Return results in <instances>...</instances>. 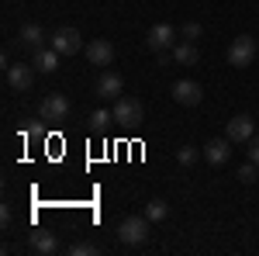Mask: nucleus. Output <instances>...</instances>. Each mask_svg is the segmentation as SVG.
Masks as SVG:
<instances>
[{
    "label": "nucleus",
    "mask_w": 259,
    "mask_h": 256,
    "mask_svg": "<svg viewBox=\"0 0 259 256\" xmlns=\"http://www.w3.org/2000/svg\"><path fill=\"white\" fill-rule=\"evenodd\" d=\"M200 153H204V159H207L211 166H221V163H228V156H232V138L228 135L225 138H211Z\"/></svg>",
    "instance_id": "1a4fd4ad"
},
{
    "label": "nucleus",
    "mask_w": 259,
    "mask_h": 256,
    "mask_svg": "<svg viewBox=\"0 0 259 256\" xmlns=\"http://www.w3.org/2000/svg\"><path fill=\"white\" fill-rule=\"evenodd\" d=\"M200 156H204V153H200V149H194V145H183V149H177V163H180V166H194Z\"/></svg>",
    "instance_id": "6ab92c4d"
},
{
    "label": "nucleus",
    "mask_w": 259,
    "mask_h": 256,
    "mask_svg": "<svg viewBox=\"0 0 259 256\" xmlns=\"http://www.w3.org/2000/svg\"><path fill=\"white\" fill-rule=\"evenodd\" d=\"M166 215H169V204H166V201H149V204H145V218H149V222H162Z\"/></svg>",
    "instance_id": "f3484780"
},
{
    "label": "nucleus",
    "mask_w": 259,
    "mask_h": 256,
    "mask_svg": "<svg viewBox=\"0 0 259 256\" xmlns=\"http://www.w3.org/2000/svg\"><path fill=\"white\" fill-rule=\"evenodd\" d=\"M83 52H87V59L94 62V66H111V59H114V45L107 39H94Z\"/></svg>",
    "instance_id": "f8f14e48"
},
{
    "label": "nucleus",
    "mask_w": 259,
    "mask_h": 256,
    "mask_svg": "<svg viewBox=\"0 0 259 256\" xmlns=\"http://www.w3.org/2000/svg\"><path fill=\"white\" fill-rule=\"evenodd\" d=\"M31 83H35V66H28V62L7 66V87L11 90H28Z\"/></svg>",
    "instance_id": "0eeeda50"
},
{
    "label": "nucleus",
    "mask_w": 259,
    "mask_h": 256,
    "mask_svg": "<svg viewBox=\"0 0 259 256\" xmlns=\"http://www.w3.org/2000/svg\"><path fill=\"white\" fill-rule=\"evenodd\" d=\"M245 153H249V159L259 166V135H252L249 142H245Z\"/></svg>",
    "instance_id": "5701e85b"
},
{
    "label": "nucleus",
    "mask_w": 259,
    "mask_h": 256,
    "mask_svg": "<svg viewBox=\"0 0 259 256\" xmlns=\"http://www.w3.org/2000/svg\"><path fill=\"white\" fill-rule=\"evenodd\" d=\"M173 100L183 104V107H197L200 100H204V90H200V83H194V80H177L173 83Z\"/></svg>",
    "instance_id": "423d86ee"
},
{
    "label": "nucleus",
    "mask_w": 259,
    "mask_h": 256,
    "mask_svg": "<svg viewBox=\"0 0 259 256\" xmlns=\"http://www.w3.org/2000/svg\"><path fill=\"white\" fill-rule=\"evenodd\" d=\"M31 66H35L38 73H56V69H59V52H56L52 45H49V49L41 45L38 52H35V59H31Z\"/></svg>",
    "instance_id": "4468645a"
},
{
    "label": "nucleus",
    "mask_w": 259,
    "mask_h": 256,
    "mask_svg": "<svg viewBox=\"0 0 259 256\" xmlns=\"http://www.w3.org/2000/svg\"><path fill=\"white\" fill-rule=\"evenodd\" d=\"M69 253H73V256H94V253H97V246H94V242H73Z\"/></svg>",
    "instance_id": "412c9836"
},
{
    "label": "nucleus",
    "mask_w": 259,
    "mask_h": 256,
    "mask_svg": "<svg viewBox=\"0 0 259 256\" xmlns=\"http://www.w3.org/2000/svg\"><path fill=\"white\" fill-rule=\"evenodd\" d=\"M197 59H200V52L194 42H180L177 49H173V62H180V66H194Z\"/></svg>",
    "instance_id": "dca6fc26"
},
{
    "label": "nucleus",
    "mask_w": 259,
    "mask_h": 256,
    "mask_svg": "<svg viewBox=\"0 0 259 256\" xmlns=\"http://www.w3.org/2000/svg\"><path fill=\"white\" fill-rule=\"evenodd\" d=\"M18 42L24 45V49H31V52H38L41 45H45V31H41V24H35V21H28V24H21V31H18Z\"/></svg>",
    "instance_id": "ddd939ff"
},
{
    "label": "nucleus",
    "mask_w": 259,
    "mask_h": 256,
    "mask_svg": "<svg viewBox=\"0 0 259 256\" xmlns=\"http://www.w3.org/2000/svg\"><path fill=\"white\" fill-rule=\"evenodd\" d=\"M118 239L124 242V246H142V242L149 239V218L145 215L124 218V222L118 225Z\"/></svg>",
    "instance_id": "f03ea898"
},
{
    "label": "nucleus",
    "mask_w": 259,
    "mask_h": 256,
    "mask_svg": "<svg viewBox=\"0 0 259 256\" xmlns=\"http://www.w3.org/2000/svg\"><path fill=\"white\" fill-rule=\"evenodd\" d=\"M235 177H239L242 184H252V180H259V170H256V163H252V159H249V163H242V166H239V173H235Z\"/></svg>",
    "instance_id": "aec40b11"
},
{
    "label": "nucleus",
    "mask_w": 259,
    "mask_h": 256,
    "mask_svg": "<svg viewBox=\"0 0 259 256\" xmlns=\"http://www.w3.org/2000/svg\"><path fill=\"white\" fill-rule=\"evenodd\" d=\"M180 35H183V39H187V42L200 39V24H197V21H187V24L180 28Z\"/></svg>",
    "instance_id": "4be33fe9"
},
{
    "label": "nucleus",
    "mask_w": 259,
    "mask_h": 256,
    "mask_svg": "<svg viewBox=\"0 0 259 256\" xmlns=\"http://www.w3.org/2000/svg\"><path fill=\"white\" fill-rule=\"evenodd\" d=\"M259 45L252 35H239V39L228 45V66H235V69H245V66H252V59H256Z\"/></svg>",
    "instance_id": "f257e3e1"
},
{
    "label": "nucleus",
    "mask_w": 259,
    "mask_h": 256,
    "mask_svg": "<svg viewBox=\"0 0 259 256\" xmlns=\"http://www.w3.org/2000/svg\"><path fill=\"white\" fill-rule=\"evenodd\" d=\"M69 111H73V104H69L66 94H49V97L41 100V118L45 121H66Z\"/></svg>",
    "instance_id": "39448f33"
},
{
    "label": "nucleus",
    "mask_w": 259,
    "mask_h": 256,
    "mask_svg": "<svg viewBox=\"0 0 259 256\" xmlns=\"http://www.w3.org/2000/svg\"><path fill=\"white\" fill-rule=\"evenodd\" d=\"M49 45H52L59 56H76V52L83 49L80 31H76V28H56V31L49 35Z\"/></svg>",
    "instance_id": "7ed1b4c3"
},
{
    "label": "nucleus",
    "mask_w": 259,
    "mask_h": 256,
    "mask_svg": "<svg viewBox=\"0 0 259 256\" xmlns=\"http://www.w3.org/2000/svg\"><path fill=\"white\" fill-rule=\"evenodd\" d=\"M31 249H35V253H45V256H52L56 253V249H59V239L52 236V232H31Z\"/></svg>",
    "instance_id": "2eb2a0df"
},
{
    "label": "nucleus",
    "mask_w": 259,
    "mask_h": 256,
    "mask_svg": "<svg viewBox=\"0 0 259 256\" xmlns=\"http://www.w3.org/2000/svg\"><path fill=\"white\" fill-rule=\"evenodd\" d=\"M225 135L232 138V142H249V138L256 135V121L249 118V115H235V118L228 121V132Z\"/></svg>",
    "instance_id": "9d476101"
},
{
    "label": "nucleus",
    "mask_w": 259,
    "mask_h": 256,
    "mask_svg": "<svg viewBox=\"0 0 259 256\" xmlns=\"http://www.w3.org/2000/svg\"><path fill=\"white\" fill-rule=\"evenodd\" d=\"M111 121H114V111L100 107V111H94V115H90V128H94V132H104V128H107Z\"/></svg>",
    "instance_id": "a211bd4d"
},
{
    "label": "nucleus",
    "mask_w": 259,
    "mask_h": 256,
    "mask_svg": "<svg viewBox=\"0 0 259 256\" xmlns=\"http://www.w3.org/2000/svg\"><path fill=\"white\" fill-rule=\"evenodd\" d=\"M97 97H104V100H118L121 97V90H124V83H121V77L118 73H111V69H104L97 77Z\"/></svg>",
    "instance_id": "6e6552de"
},
{
    "label": "nucleus",
    "mask_w": 259,
    "mask_h": 256,
    "mask_svg": "<svg viewBox=\"0 0 259 256\" xmlns=\"http://www.w3.org/2000/svg\"><path fill=\"white\" fill-rule=\"evenodd\" d=\"M142 118H145L142 100H135V97H118L114 100V121H118V125H139Z\"/></svg>",
    "instance_id": "20e7f679"
},
{
    "label": "nucleus",
    "mask_w": 259,
    "mask_h": 256,
    "mask_svg": "<svg viewBox=\"0 0 259 256\" xmlns=\"http://www.w3.org/2000/svg\"><path fill=\"white\" fill-rule=\"evenodd\" d=\"M173 35H177V31H173V24H166V21H162V24H152V28H149L145 42H149V49H152V52H162V49H169V45H173Z\"/></svg>",
    "instance_id": "9b49d317"
}]
</instances>
